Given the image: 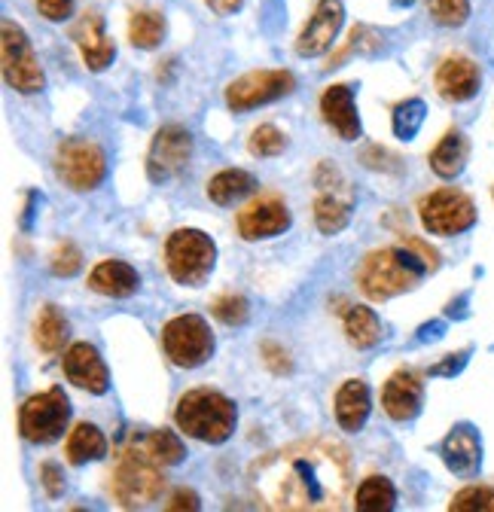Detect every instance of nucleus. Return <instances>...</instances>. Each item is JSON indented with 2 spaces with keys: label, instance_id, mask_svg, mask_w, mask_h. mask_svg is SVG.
<instances>
[{
  "label": "nucleus",
  "instance_id": "obj_13",
  "mask_svg": "<svg viewBox=\"0 0 494 512\" xmlns=\"http://www.w3.org/2000/svg\"><path fill=\"white\" fill-rule=\"evenodd\" d=\"M342 22H345V7H342V0H318L315 13L308 16L305 28L299 31L296 52H299L302 58L324 55V52L333 46V40L339 37Z\"/></svg>",
  "mask_w": 494,
  "mask_h": 512
},
{
  "label": "nucleus",
  "instance_id": "obj_6",
  "mask_svg": "<svg viewBox=\"0 0 494 512\" xmlns=\"http://www.w3.org/2000/svg\"><path fill=\"white\" fill-rule=\"evenodd\" d=\"M165 357L180 369H199L214 354V336L202 314H177L162 330Z\"/></svg>",
  "mask_w": 494,
  "mask_h": 512
},
{
  "label": "nucleus",
  "instance_id": "obj_22",
  "mask_svg": "<svg viewBox=\"0 0 494 512\" xmlns=\"http://www.w3.org/2000/svg\"><path fill=\"white\" fill-rule=\"evenodd\" d=\"M369 409H373V400H369V384L363 378H348L339 394H336V421L342 430L357 433L363 430Z\"/></svg>",
  "mask_w": 494,
  "mask_h": 512
},
{
  "label": "nucleus",
  "instance_id": "obj_39",
  "mask_svg": "<svg viewBox=\"0 0 494 512\" xmlns=\"http://www.w3.org/2000/svg\"><path fill=\"white\" fill-rule=\"evenodd\" d=\"M37 10L49 22H65L74 10V0H37Z\"/></svg>",
  "mask_w": 494,
  "mask_h": 512
},
{
  "label": "nucleus",
  "instance_id": "obj_20",
  "mask_svg": "<svg viewBox=\"0 0 494 512\" xmlns=\"http://www.w3.org/2000/svg\"><path fill=\"white\" fill-rule=\"evenodd\" d=\"M71 37L80 46L89 71H104L107 64L116 58V46H113V40H107L104 19L98 13H83V19L71 28Z\"/></svg>",
  "mask_w": 494,
  "mask_h": 512
},
{
  "label": "nucleus",
  "instance_id": "obj_11",
  "mask_svg": "<svg viewBox=\"0 0 494 512\" xmlns=\"http://www.w3.org/2000/svg\"><path fill=\"white\" fill-rule=\"evenodd\" d=\"M293 89H296V77L290 71H254L226 86V107L235 113H247L290 95Z\"/></svg>",
  "mask_w": 494,
  "mask_h": 512
},
{
  "label": "nucleus",
  "instance_id": "obj_17",
  "mask_svg": "<svg viewBox=\"0 0 494 512\" xmlns=\"http://www.w3.org/2000/svg\"><path fill=\"white\" fill-rule=\"evenodd\" d=\"M440 455H443V464L449 467V473L461 476V479H470L479 473V464H482V442H479V433L470 427V424H458L440 445Z\"/></svg>",
  "mask_w": 494,
  "mask_h": 512
},
{
  "label": "nucleus",
  "instance_id": "obj_36",
  "mask_svg": "<svg viewBox=\"0 0 494 512\" xmlns=\"http://www.w3.org/2000/svg\"><path fill=\"white\" fill-rule=\"evenodd\" d=\"M211 311H214V317L220 320V324H226V327H241V324H247V299H244V296H235V293L220 296V299L211 305Z\"/></svg>",
  "mask_w": 494,
  "mask_h": 512
},
{
  "label": "nucleus",
  "instance_id": "obj_23",
  "mask_svg": "<svg viewBox=\"0 0 494 512\" xmlns=\"http://www.w3.org/2000/svg\"><path fill=\"white\" fill-rule=\"evenodd\" d=\"M351 220V192L339 196V189L321 183V196L315 202V223L324 235H339Z\"/></svg>",
  "mask_w": 494,
  "mask_h": 512
},
{
  "label": "nucleus",
  "instance_id": "obj_41",
  "mask_svg": "<svg viewBox=\"0 0 494 512\" xmlns=\"http://www.w3.org/2000/svg\"><path fill=\"white\" fill-rule=\"evenodd\" d=\"M199 506H202V500H199V494L190 491V488H177V491L171 494V500L165 503V509H171V512H177V509H199Z\"/></svg>",
  "mask_w": 494,
  "mask_h": 512
},
{
  "label": "nucleus",
  "instance_id": "obj_26",
  "mask_svg": "<svg viewBox=\"0 0 494 512\" xmlns=\"http://www.w3.org/2000/svg\"><path fill=\"white\" fill-rule=\"evenodd\" d=\"M254 189H257V180L251 174L241 171V168H226V171H220V174H214L208 180V199L214 205L226 208V205H235L244 196H251Z\"/></svg>",
  "mask_w": 494,
  "mask_h": 512
},
{
  "label": "nucleus",
  "instance_id": "obj_31",
  "mask_svg": "<svg viewBox=\"0 0 494 512\" xmlns=\"http://www.w3.org/2000/svg\"><path fill=\"white\" fill-rule=\"evenodd\" d=\"M144 445L150 448V455L162 464V467H177L183 458H187V448H183V442L171 433V430H153Z\"/></svg>",
  "mask_w": 494,
  "mask_h": 512
},
{
  "label": "nucleus",
  "instance_id": "obj_12",
  "mask_svg": "<svg viewBox=\"0 0 494 512\" xmlns=\"http://www.w3.org/2000/svg\"><path fill=\"white\" fill-rule=\"evenodd\" d=\"M193 159V138L187 128L180 125H165L156 132L150 153H147V177L153 183H165L177 177Z\"/></svg>",
  "mask_w": 494,
  "mask_h": 512
},
{
  "label": "nucleus",
  "instance_id": "obj_25",
  "mask_svg": "<svg viewBox=\"0 0 494 512\" xmlns=\"http://www.w3.org/2000/svg\"><path fill=\"white\" fill-rule=\"evenodd\" d=\"M345 336L357 351L376 348L382 342V320L373 308L366 305H351L345 311Z\"/></svg>",
  "mask_w": 494,
  "mask_h": 512
},
{
  "label": "nucleus",
  "instance_id": "obj_42",
  "mask_svg": "<svg viewBox=\"0 0 494 512\" xmlns=\"http://www.w3.org/2000/svg\"><path fill=\"white\" fill-rule=\"evenodd\" d=\"M467 354H470V351L449 354V360H443V363H437V366H430V375H455V372H461L464 363H467Z\"/></svg>",
  "mask_w": 494,
  "mask_h": 512
},
{
  "label": "nucleus",
  "instance_id": "obj_28",
  "mask_svg": "<svg viewBox=\"0 0 494 512\" xmlns=\"http://www.w3.org/2000/svg\"><path fill=\"white\" fill-rule=\"evenodd\" d=\"M397 506V488L391 485L388 476H369L360 482L354 494V509L357 512H388Z\"/></svg>",
  "mask_w": 494,
  "mask_h": 512
},
{
  "label": "nucleus",
  "instance_id": "obj_7",
  "mask_svg": "<svg viewBox=\"0 0 494 512\" xmlns=\"http://www.w3.org/2000/svg\"><path fill=\"white\" fill-rule=\"evenodd\" d=\"M71 421V403L61 388H49L43 394H34L19 409V433L34 445H49L65 436Z\"/></svg>",
  "mask_w": 494,
  "mask_h": 512
},
{
  "label": "nucleus",
  "instance_id": "obj_45",
  "mask_svg": "<svg viewBox=\"0 0 494 512\" xmlns=\"http://www.w3.org/2000/svg\"><path fill=\"white\" fill-rule=\"evenodd\" d=\"M394 4H397V7H409V4H412V0H394Z\"/></svg>",
  "mask_w": 494,
  "mask_h": 512
},
{
  "label": "nucleus",
  "instance_id": "obj_34",
  "mask_svg": "<svg viewBox=\"0 0 494 512\" xmlns=\"http://www.w3.org/2000/svg\"><path fill=\"white\" fill-rule=\"evenodd\" d=\"M427 13L443 28H461L470 19V0H427Z\"/></svg>",
  "mask_w": 494,
  "mask_h": 512
},
{
  "label": "nucleus",
  "instance_id": "obj_8",
  "mask_svg": "<svg viewBox=\"0 0 494 512\" xmlns=\"http://www.w3.org/2000/svg\"><path fill=\"white\" fill-rule=\"evenodd\" d=\"M0 58H4V80L19 95H34L46 86L43 68L31 49L28 34L16 22L0 25Z\"/></svg>",
  "mask_w": 494,
  "mask_h": 512
},
{
  "label": "nucleus",
  "instance_id": "obj_1",
  "mask_svg": "<svg viewBox=\"0 0 494 512\" xmlns=\"http://www.w3.org/2000/svg\"><path fill=\"white\" fill-rule=\"evenodd\" d=\"M251 488L266 509L336 512L351 491V458L336 439H302L251 467Z\"/></svg>",
  "mask_w": 494,
  "mask_h": 512
},
{
  "label": "nucleus",
  "instance_id": "obj_33",
  "mask_svg": "<svg viewBox=\"0 0 494 512\" xmlns=\"http://www.w3.org/2000/svg\"><path fill=\"white\" fill-rule=\"evenodd\" d=\"M449 509L452 512H494V488L491 485H470L452 497Z\"/></svg>",
  "mask_w": 494,
  "mask_h": 512
},
{
  "label": "nucleus",
  "instance_id": "obj_2",
  "mask_svg": "<svg viewBox=\"0 0 494 512\" xmlns=\"http://www.w3.org/2000/svg\"><path fill=\"white\" fill-rule=\"evenodd\" d=\"M427 272V263L409 247H385L366 256L357 272V284L373 302H385L415 290Z\"/></svg>",
  "mask_w": 494,
  "mask_h": 512
},
{
  "label": "nucleus",
  "instance_id": "obj_15",
  "mask_svg": "<svg viewBox=\"0 0 494 512\" xmlns=\"http://www.w3.org/2000/svg\"><path fill=\"white\" fill-rule=\"evenodd\" d=\"M238 235L244 241H260V238H275L287 232L290 226V211L281 199H257L247 208L238 211Z\"/></svg>",
  "mask_w": 494,
  "mask_h": 512
},
{
  "label": "nucleus",
  "instance_id": "obj_16",
  "mask_svg": "<svg viewBox=\"0 0 494 512\" xmlns=\"http://www.w3.org/2000/svg\"><path fill=\"white\" fill-rule=\"evenodd\" d=\"M421 400H424V384L421 375L412 369H400L385 381V391H382V406L388 412V418L406 424L421 412Z\"/></svg>",
  "mask_w": 494,
  "mask_h": 512
},
{
  "label": "nucleus",
  "instance_id": "obj_19",
  "mask_svg": "<svg viewBox=\"0 0 494 512\" xmlns=\"http://www.w3.org/2000/svg\"><path fill=\"white\" fill-rule=\"evenodd\" d=\"M321 113L324 122L342 141H357L360 138V116H357V101H354V86L336 83L321 95Z\"/></svg>",
  "mask_w": 494,
  "mask_h": 512
},
{
  "label": "nucleus",
  "instance_id": "obj_30",
  "mask_svg": "<svg viewBox=\"0 0 494 512\" xmlns=\"http://www.w3.org/2000/svg\"><path fill=\"white\" fill-rule=\"evenodd\" d=\"M165 37V19L156 10H135L129 19V40L138 49H156Z\"/></svg>",
  "mask_w": 494,
  "mask_h": 512
},
{
  "label": "nucleus",
  "instance_id": "obj_24",
  "mask_svg": "<svg viewBox=\"0 0 494 512\" xmlns=\"http://www.w3.org/2000/svg\"><path fill=\"white\" fill-rule=\"evenodd\" d=\"M65 455L74 467H83L89 461H101L107 455V439L95 424L83 421L71 430V436L65 442Z\"/></svg>",
  "mask_w": 494,
  "mask_h": 512
},
{
  "label": "nucleus",
  "instance_id": "obj_35",
  "mask_svg": "<svg viewBox=\"0 0 494 512\" xmlns=\"http://www.w3.org/2000/svg\"><path fill=\"white\" fill-rule=\"evenodd\" d=\"M284 147H287V138H284V132H278L275 125L254 128L251 141H247V150H251L254 156H260V159L278 156V153H284Z\"/></svg>",
  "mask_w": 494,
  "mask_h": 512
},
{
  "label": "nucleus",
  "instance_id": "obj_3",
  "mask_svg": "<svg viewBox=\"0 0 494 512\" xmlns=\"http://www.w3.org/2000/svg\"><path fill=\"white\" fill-rule=\"evenodd\" d=\"M177 427L208 445H220L235 433L238 424V409L229 397L211 388H196L190 394H183L174 412Z\"/></svg>",
  "mask_w": 494,
  "mask_h": 512
},
{
  "label": "nucleus",
  "instance_id": "obj_32",
  "mask_svg": "<svg viewBox=\"0 0 494 512\" xmlns=\"http://www.w3.org/2000/svg\"><path fill=\"white\" fill-rule=\"evenodd\" d=\"M391 122H394V135L400 141H412L418 135L421 122H424V101L421 98H409V101L397 104Z\"/></svg>",
  "mask_w": 494,
  "mask_h": 512
},
{
  "label": "nucleus",
  "instance_id": "obj_43",
  "mask_svg": "<svg viewBox=\"0 0 494 512\" xmlns=\"http://www.w3.org/2000/svg\"><path fill=\"white\" fill-rule=\"evenodd\" d=\"M205 4H208L217 16H232L235 10H241L244 0H205Z\"/></svg>",
  "mask_w": 494,
  "mask_h": 512
},
{
  "label": "nucleus",
  "instance_id": "obj_4",
  "mask_svg": "<svg viewBox=\"0 0 494 512\" xmlns=\"http://www.w3.org/2000/svg\"><path fill=\"white\" fill-rule=\"evenodd\" d=\"M162 488V464L150 455V448L144 442L129 445L122 452L110 482V494L116 497V503L126 509H144L162 497Z\"/></svg>",
  "mask_w": 494,
  "mask_h": 512
},
{
  "label": "nucleus",
  "instance_id": "obj_27",
  "mask_svg": "<svg viewBox=\"0 0 494 512\" xmlns=\"http://www.w3.org/2000/svg\"><path fill=\"white\" fill-rule=\"evenodd\" d=\"M467 156H470V144H467L464 132H446V138L434 147V153H430V168H434L440 177L452 180L464 171Z\"/></svg>",
  "mask_w": 494,
  "mask_h": 512
},
{
  "label": "nucleus",
  "instance_id": "obj_14",
  "mask_svg": "<svg viewBox=\"0 0 494 512\" xmlns=\"http://www.w3.org/2000/svg\"><path fill=\"white\" fill-rule=\"evenodd\" d=\"M61 366H65V375L68 381L74 384V388L80 391H89L95 397L107 394L110 391V375H107V366L101 360V354L89 345V342H77L65 351V360H61Z\"/></svg>",
  "mask_w": 494,
  "mask_h": 512
},
{
  "label": "nucleus",
  "instance_id": "obj_44",
  "mask_svg": "<svg viewBox=\"0 0 494 512\" xmlns=\"http://www.w3.org/2000/svg\"><path fill=\"white\" fill-rule=\"evenodd\" d=\"M263 354H269V357H266V363H269L275 372H287V369H290V363H278V357H284V354H281V348L266 345V348H263Z\"/></svg>",
  "mask_w": 494,
  "mask_h": 512
},
{
  "label": "nucleus",
  "instance_id": "obj_5",
  "mask_svg": "<svg viewBox=\"0 0 494 512\" xmlns=\"http://www.w3.org/2000/svg\"><path fill=\"white\" fill-rule=\"evenodd\" d=\"M217 263V244L202 229H177L165 241L168 275L183 287H202Z\"/></svg>",
  "mask_w": 494,
  "mask_h": 512
},
{
  "label": "nucleus",
  "instance_id": "obj_18",
  "mask_svg": "<svg viewBox=\"0 0 494 512\" xmlns=\"http://www.w3.org/2000/svg\"><path fill=\"white\" fill-rule=\"evenodd\" d=\"M437 92L446 101H470L479 92L482 74H479V64L473 58L464 55H449L440 68H437Z\"/></svg>",
  "mask_w": 494,
  "mask_h": 512
},
{
  "label": "nucleus",
  "instance_id": "obj_29",
  "mask_svg": "<svg viewBox=\"0 0 494 512\" xmlns=\"http://www.w3.org/2000/svg\"><path fill=\"white\" fill-rule=\"evenodd\" d=\"M65 339H68V320L58 314L55 305H43L40 314H37V324H34L37 348L46 351V354H55V351H61Z\"/></svg>",
  "mask_w": 494,
  "mask_h": 512
},
{
  "label": "nucleus",
  "instance_id": "obj_9",
  "mask_svg": "<svg viewBox=\"0 0 494 512\" xmlns=\"http://www.w3.org/2000/svg\"><path fill=\"white\" fill-rule=\"evenodd\" d=\"M55 174L74 192H89L95 189L104 174H107V159L104 150L95 141L86 138H68L61 141L55 150Z\"/></svg>",
  "mask_w": 494,
  "mask_h": 512
},
{
  "label": "nucleus",
  "instance_id": "obj_40",
  "mask_svg": "<svg viewBox=\"0 0 494 512\" xmlns=\"http://www.w3.org/2000/svg\"><path fill=\"white\" fill-rule=\"evenodd\" d=\"M40 482H43L49 497H61V491H65V476H61L58 464H52V461H46L40 467Z\"/></svg>",
  "mask_w": 494,
  "mask_h": 512
},
{
  "label": "nucleus",
  "instance_id": "obj_10",
  "mask_svg": "<svg viewBox=\"0 0 494 512\" xmlns=\"http://www.w3.org/2000/svg\"><path fill=\"white\" fill-rule=\"evenodd\" d=\"M418 214H421V223L430 235H461L467 232L473 223H476V205L470 196L458 189H437L430 192V196L421 199L418 205Z\"/></svg>",
  "mask_w": 494,
  "mask_h": 512
},
{
  "label": "nucleus",
  "instance_id": "obj_21",
  "mask_svg": "<svg viewBox=\"0 0 494 512\" xmlns=\"http://www.w3.org/2000/svg\"><path fill=\"white\" fill-rule=\"evenodd\" d=\"M89 287L101 296H110V299H129L138 293L141 287V275L122 260H104L92 269L89 275Z\"/></svg>",
  "mask_w": 494,
  "mask_h": 512
},
{
  "label": "nucleus",
  "instance_id": "obj_38",
  "mask_svg": "<svg viewBox=\"0 0 494 512\" xmlns=\"http://www.w3.org/2000/svg\"><path fill=\"white\" fill-rule=\"evenodd\" d=\"M403 247H409L412 253H418L421 260L427 263V269L430 272H437L440 269V253L430 247L427 241H421V238H415V235H403Z\"/></svg>",
  "mask_w": 494,
  "mask_h": 512
},
{
  "label": "nucleus",
  "instance_id": "obj_37",
  "mask_svg": "<svg viewBox=\"0 0 494 512\" xmlns=\"http://www.w3.org/2000/svg\"><path fill=\"white\" fill-rule=\"evenodd\" d=\"M83 269V253L74 247V244H58L55 253H52V275L58 278H74L77 272Z\"/></svg>",
  "mask_w": 494,
  "mask_h": 512
}]
</instances>
